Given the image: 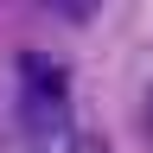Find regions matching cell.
I'll return each mask as SVG.
<instances>
[{"label":"cell","mask_w":153,"mask_h":153,"mask_svg":"<svg viewBox=\"0 0 153 153\" xmlns=\"http://www.w3.org/2000/svg\"><path fill=\"white\" fill-rule=\"evenodd\" d=\"M64 64L51 51H19V115L32 128H64Z\"/></svg>","instance_id":"cell-1"},{"label":"cell","mask_w":153,"mask_h":153,"mask_svg":"<svg viewBox=\"0 0 153 153\" xmlns=\"http://www.w3.org/2000/svg\"><path fill=\"white\" fill-rule=\"evenodd\" d=\"M38 7H51V13H64V19H89L102 0H38Z\"/></svg>","instance_id":"cell-2"},{"label":"cell","mask_w":153,"mask_h":153,"mask_svg":"<svg viewBox=\"0 0 153 153\" xmlns=\"http://www.w3.org/2000/svg\"><path fill=\"white\" fill-rule=\"evenodd\" d=\"M70 153H102V140H70Z\"/></svg>","instance_id":"cell-3"}]
</instances>
